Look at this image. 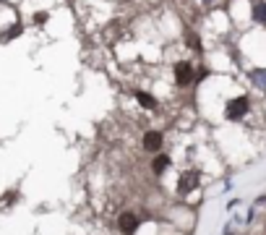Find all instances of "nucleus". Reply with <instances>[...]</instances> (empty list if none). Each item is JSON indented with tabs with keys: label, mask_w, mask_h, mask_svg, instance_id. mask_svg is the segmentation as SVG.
Here are the masks:
<instances>
[{
	"label": "nucleus",
	"mask_w": 266,
	"mask_h": 235,
	"mask_svg": "<svg viewBox=\"0 0 266 235\" xmlns=\"http://www.w3.org/2000/svg\"><path fill=\"white\" fill-rule=\"evenodd\" d=\"M245 113H248V99L245 97H237L227 105V118H230V120H237V118H243Z\"/></svg>",
	"instance_id": "f257e3e1"
},
{
	"label": "nucleus",
	"mask_w": 266,
	"mask_h": 235,
	"mask_svg": "<svg viewBox=\"0 0 266 235\" xmlns=\"http://www.w3.org/2000/svg\"><path fill=\"white\" fill-rule=\"evenodd\" d=\"M175 81L180 86H188L190 81H193V68H190V63H178L175 66Z\"/></svg>",
	"instance_id": "f03ea898"
},
{
	"label": "nucleus",
	"mask_w": 266,
	"mask_h": 235,
	"mask_svg": "<svg viewBox=\"0 0 266 235\" xmlns=\"http://www.w3.org/2000/svg\"><path fill=\"white\" fill-rule=\"evenodd\" d=\"M196 186H198V173H186V175H180L178 191H180V194H190Z\"/></svg>",
	"instance_id": "7ed1b4c3"
},
{
	"label": "nucleus",
	"mask_w": 266,
	"mask_h": 235,
	"mask_svg": "<svg viewBox=\"0 0 266 235\" xmlns=\"http://www.w3.org/2000/svg\"><path fill=\"white\" fill-rule=\"evenodd\" d=\"M144 147L149 149V152H159V149H162V133L149 131V133L144 136Z\"/></svg>",
	"instance_id": "20e7f679"
},
{
	"label": "nucleus",
	"mask_w": 266,
	"mask_h": 235,
	"mask_svg": "<svg viewBox=\"0 0 266 235\" xmlns=\"http://www.w3.org/2000/svg\"><path fill=\"white\" fill-rule=\"evenodd\" d=\"M117 225H120V230H123V233H133V230H136V225H139V220H136L133 214H120Z\"/></svg>",
	"instance_id": "39448f33"
},
{
	"label": "nucleus",
	"mask_w": 266,
	"mask_h": 235,
	"mask_svg": "<svg viewBox=\"0 0 266 235\" xmlns=\"http://www.w3.org/2000/svg\"><path fill=\"white\" fill-rule=\"evenodd\" d=\"M154 173H157V175H162L164 173V170H167L170 167V157L167 155H157V157H154Z\"/></svg>",
	"instance_id": "423d86ee"
},
{
	"label": "nucleus",
	"mask_w": 266,
	"mask_h": 235,
	"mask_svg": "<svg viewBox=\"0 0 266 235\" xmlns=\"http://www.w3.org/2000/svg\"><path fill=\"white\" fill-rule=\"evenodd\" d=\"M253 19L266 24V3H264V0H256V3H253Z\"/></svg>",
	"instance_id": "0eeeda50"
},
{
	"label": "nucleus",
	"mask_w": 266,
	"mask_h": 235,
	"mask_svg": "<svg viewBox=\"0 0 266 235\" xmlns=\"http://www.w3.org/2000/svg\"><path fill=\"white\" fill-rule=\"evenodd\" d=\"M136 99H139V105L149 107V110H154V107H157V102H154V97H152V94H146V92H136Z\"/></svg>",
	"instance_id": "6e6552de"
},
{
	"label": "nucleus",
	"mask_w": 266,
	"mask_h": 235,
	"mask_svg": "<svg viewBox=\"0 0 266 235\" xmlns=\"http://www.w3.org/2000/svg\"><path fill=\"white\" fill-rule=\"evenodd\" d=\"M16 34H21V24H16V26H11V29H8V32L3 34V37H5V39H13Z\"/></svg>",
	"instance_id": "1a4fd4ad"
},
{
	"label": "nucleus",
	"mask_w": 266,
	"mask_h": 235,
	"mask_svg": "<svg viewBox=\"0 0 266 235\" xmlns=\"http://www.w3.org/2000/svg\"><path fill=\"white\" fill-rule=\"evenodd\" d=\"M256 84L266 86V74H264V71H256Z\"/></svg>",
	"instance_id": "9d476101"
},
{
	"label": "nucleus",
	"mask_w": 266,
	"mask_h": 235,
	"mask_svg": "<svg viewBox=\"0 0 266 235\" xmlns=\"http://www.w3.org/2000/svg\"><path fill=\"white\" fill-rule=\"evenodd\" d=\"M34 21H37V24H44V21H47V13H44V11H39V13L34 16Z\"/></svg>",
	"instance_id": "9b49d317"
},
{
	"label": "nucleus",
	"mask_w": 266,
	"mask_h": 235,
	"mask_svg": "<svg viewBox=\"0 0 266 235\" xmlns=\"http://www.w3.org/2000/svg\"><path fill=\"white\" fill-rule=\"evenodd\" d=\"M188 44H190V47H196V50H201V44H198V39H196V34H190V39H188Z\"/></svg>",
	"instance_id": "f8f14e48"
}]
</instances>
